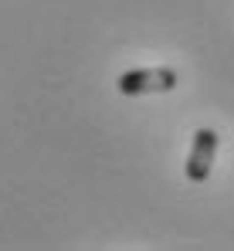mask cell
I'll use <instances>...</instances> for the list:
<instances>
[{
  "instance_id": "cell-1",
  "label": "cell",
  "mask_w": 234,
  "mask_h": 251,
  "mask_svg": "<svg viewBox=\"0 0 234 251\" xmlns=\"http://www.w3.org/2000/svg\"><path fill=\"white\" fill-rule=\"evenodd\" d=\"M173 88H177L173 68H132L119 75L122 95H153V92H173Z\"/></svg>"
},
{
  "instance_id": "cell-2",
  "label": "cell",
  "mask_w": 234,
  "mask_h": 251,
  "mask_svg": "<svg viewBox=\"0 0 234 251\" xmlns=\"http://www.w3.org/2000/svg\"><path fill=\"white\" fill-rule=\"evenodd\" d=\"M214 156H217V132H214V129H197L190 156H187V180L204 183V180L210 176Z\"/></svg>"
}]
</instances>
